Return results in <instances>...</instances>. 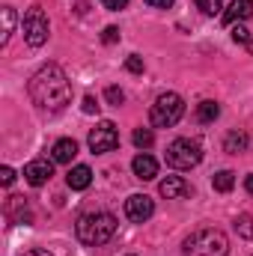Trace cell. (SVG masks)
Segmentation results:
<instances>
[{
    "instance_id": "30",
    "label": "cell",
    "mask_w": 253,
    "mask_h": 256,
    "mask_svg": "<svg viewBox=\"0 0 253 256\" xmlns=\"http://www.w3.org/2000/svg\"><path fill=\"white\" fill-rule=\"evenodd\" d=\"M149 6H155V9H167V6H173V0H146Z\"/></svg>"
},
{
    "instance_id": "1",
    "label": "cell",
    "mask_w": 253,
    "mask_h": 256,
    "mask_svg": "<svg viewBox=\"0 0 253 256\" xmlns=\"http://www.w3.org/2000/svg\"><path fill=\"white\" fill-rule=\"evenodd\" d=\"M27 92H30L33 104L42 108V110H48V114L63 110L66 104L72 102V84H68V78H66L63 68L54 66V63L42 66V68L30 78Z\"/></svg>"
},
{
    "instance_id": "2",
    "label": "cell",
    "mask_w": 253,
    "mask_h": 256,
    "mask_svg": "<svg viewBox=\"0 0 253 256\" xmlns=\"http://www.w3.org/2000/svg\"><path fill=\"white\" fill-rule=\"evenodd\" d=\"M74 232H78V238H80L84 244L98 248V244H104V242L114 238V232H116V218H114L110 212H90V214H80L78 224H74Z\"/></svg>"
},
{
    "instance_id": "23",
    "label": "cell",
    "mask_w": 253,
    "mask_h": 256,
    "mask_svg": "<svg viewBox=\"0 0 253 256\" xmlns=\"http://www.w3.org/2000/svg\"><path fill=\"white\" fill-rule=\"evenodd\" d=\"M104 98H108V104H114V108H120V104L126 102V92H122L120 86H108V90H104Z\"/></svg>"
},
{
    "instance_id": "31",
    "label": "cell",
    "mask_w": 253,
    "mask_h": 256,
    "mask_svg": "<svg viewBox=\"0 0 253 256\" xmlns=\"http://www.w3.org/2000/svg\"><path fill=\"white\" fill-rule=\"evenodd\" d=\"M21 256H51L48 250H42V248H33V250H24Z\"/></svg>"
},
{
    "instance_id": "18",
    "label": "cell",
    "mask_w": 253,
    "mask_h": 256,
    "mask_svg": "<svg viewBox=\"0 0 253 256\" xmlns=\"http://www.w3.org/2000/svg\"><path fill=\"white\" fill-rule=\"evenodd\" d=\"M0 18H3V36H0V42L6 45L12 39V30H15V9L12 6H3L0 9Z\"/></svg>"
},
{
    "instance_id": "29",
    "label": "cell",
    "mask_w": 253,
    "mask_h": 256,
    "mask_svg": "<svg viewBox=\"0 0 253 256\" xmlns=\"http://www.w3.org/2000/svg\"><path fill=\"white\" fill-rule=\"evenodd\" d=\"M96 110H98V102H96L92 96H86V98H84V114H96Z\"/></svg>"
},
{
    "instance_id": "24",
    "label": "cell",
    "mask_w": 253,
    "mask_h": 256,
    "mask_svg": "<svg viewBox=\"0 0 253 256\" xmlns=\"http://www.w3.org/2000/svg\"><path fill=\"white\" fill-rule=\"evenodd\" d=\"M196 9H200L202 15H218L224 6H220V0H196Z\"/></svg>"
},
{
    "instance_id": "32",
    "label": "cell",
    "mask_w": 253,
    "mask_h": 256,
    "mask_svg": "<svg viewBox=\"0 0 253 256\" xmlns=\"http://www.w3.org/2000/svg\"><path fill=\"white\" fill-rule=\"evenodd\" d=\"M244 188H248V194H253V173L244 179Z\"/></svg>"
},
{
    "instance_id": "9",
    "label": "cell",
    "mask_w": 253,
    "mask_h": 256,
    "mask_svg": "<svg viewBox=\"0 0 253 256\" xmlns=\"http://www.w3.org/2000/svg\"><path fill=\"white\" fill-rule=\"evenodd\" d=\"M51 176H54V164H51L48 158H33V161L24 167V179H27L33 188H42Z\"/></svg>"
},
{
    "instance_id": "15",
    "label": "cell",
    "mask_w": 253,
    "mask_h": 256,
    "mask_svg": "<svg viewBox=\"0 0 253 256\" xmlns=\"http://www.w3.org/2000/svg\"><path fill=\"white\" fill-rule=\"evenodd\" d=\"M66 182H68V188H72V191H86V188H90V182H92V170H90L86 164H78V167H72V170H68Z\"/></svg>"
},
{
    "instance_id": "6",
    "label": "cell",
    "mask_w": 253,
    "mask_h": 256,
    "mask_svg": "<svg viewBox=\"0 0 253 256\" xmlns=\"http://www.w3.org/2000/svg\"><path fill=\"white\" fill-rule=\"evenodd\" d=\"M21 27H24V39H27V45H30V48H42V45L48 42L51 27H48V18H45V12H42L39 6L27 9V15H24Z\"/></svg>"
},
{
    "instance_id": "21",
    "label": "cell",
    "mask_w": 253,
    "mask_h": 256,
    "mask_svg": "<svg viewBox=\"0 0 253 256\" xmlns=\"http://www.w3.org/2000/svg\"><path fill=\"white\" fill-rule=\"evenodd\" d=\"M236 232L242 238H253V218L250 214H238L236 218Z\"/></svg>"
},
{
    "instance_id": "28",
    "label": "cell",
    "mask_w": 253,
    "mask_h": 256,
    "mask_svg": "<svg viewBox=\"0 0 253 256\" xmlns=\"http://www.w3.org/2000/svg\"><path fill=\"white\" fill-rule=\"evenodd\" d=\"M104 3V9H110V12H120V9H126L128 0H102Z\"/></svg>"
},
{
    "instance_id": "3",
    "label": "cell",
    "mask_w": 253,
    "mask_h": 256,
    "mask_svg": "<svg viewBox=\"0 0 253 256\" xmlns=\"http://www.w3.org/2000/svg\"><path fill=\"white\" fill-rule=\"evenodd\" d=\"M226 254H230V238L214 226H202V230L190 232L185 238V256H226Z\"/></svg>"
},
{
    "instance_id": "27",
    "label": "cell",
    "mask_w": 253,
    "mask_h": 256,
    "mask_svg": "<svg viewBox=\"0 0 253 256\" xmlns=\"http://www.w3.org/2000/svg\"><path fill=\"white\" fill-rule=\"evenodd\" d=\"M0 182L9 188V185L15 182V170H12V167H3V170H0Z\"/></svg>"
},
{
    "instance_id": "5",
    "label": "cell",
    "mask_w": 253,
    "mask_h": 256,
    "mask_svg": "<svg viewBox=\"0 0 253 256\" xmlns=\"http://www.w3.org/2000/svg\"><path fill=\"white\" fill-rule=\"evenodd\" d=\"M164 161H167V167H173V170H190V167H196V164L202 161V146H200L196 140H190V137H179V140H173V143L167 146Z\"/></svg>"
},
{
    "instance_id": "26",
    "label": "cell",
    "mask_w": 253,
    "mask_h": 256,
    "mask_svg": "<svg viewBox=\"0 0 253 256\" xmlns=\"http://www.w3.org/2000/svg\"><path fill=\"white\" fill-rule=\"evenodd\" d=\"M116 39H120V30H116V27H104V33H102V42H104V45H114Z\"/></svg>"
},
{
    "instance_id": "25",
    "label": "cell",
    "mask_w": 253,
    "mask_h": 256,
    "mask_svg": "<svg viewBox=\"0 0 253 256\" xmlns=\"http://www.w3.org/2000/svg\"><path fill=\"white\" fill-rule=\"evenodd\" d=\"M126 68H128V72H134V74H140V72H143V57L131 54V57L126 60Z\"/></svg>"
},
{
    "instance_id": "7",
    "label": "cell",
    "mask_w": 253,
    "mask_h": 256,
    "mask_svg": "<svg viewBox=\"0 0 253 256\" xmlns=\"http://www.w3.org/2000/svg\"><path fill=\"white\" fill-rule=\"evenodd\" d=\"M120 146V131L110 120H102L98 126L90 131V149L96 155H104V152H114Z\"/></svg>"
},
{
    "instance_id": "11",
    "label": "cell",
    "mask_w": 253,
    "mask_h": 256,
    "mask_svg": "<svg viewBox=\"0 0 253 256\" xmlns=\"http://www.w3.org/2000/svg\"><path fill=\"white\" fill-rule=\"evenodd\" d=\"M3 212H6V218H9V220H15V224H30V220H33L30 206H27V200H24V196H9V200H6V206H3Z\"/></svg>"
},
{
    "instance_id": "14",
    "label": "cell",
    "mask_w": 253,
    "mask_h": 256,
    "mask_svg": "<svg viewBox=\"0 0 253 256\" xmlns=\"http://www.w3.org/2000/svg\"><path fill=\"white\" fill-rule=\"evenodd\" d=\"M253 15V0H232L230 6H226V12H224V21L226 24H242V21H248Z\"/></svg>"
},
{
    "instance_id": "16",
    "label": "cell",
    "mask_w": 253,
    "mask_h": 256,
    "mask_svg": "<svg viewBox=\"0 0 253 256\" xmlns=\"http://www.w3.org/2000/svg\"><path fill=\"white\" fill-rule=\"evenodd\" d=\"M248 134L244 131H230L226 137H224V152H230V155H238V152H244L248 149Z\"/></svg>"
},
{
    "instance_id": "4",
    "label": "cell",
    "mask_w": 253,
    "mask_h": 256,
    "mask_svg": "<svg viewBox=\"0 0 253 256\" xmlns=\"http://www.w3.org/2000/svg\"><path fill=\"white\" fill-rule=\"evenodd\" d=\"M182 114H185L182 96H179V92H164V96L155 98V104H152V110H149V122L155 128H170L182 120Z\"/></svg>"
},
{
    "instance_id": "12",
    "label": "cell",
    "mask_w": 253,
    "mask_h": 256,
    "mask_svg": "<svg viewBox=\"0 0 253 256\" xmlns=\"http://www.w3.org/2000/svg\"><path fill=\"white\" fill-rule=\"evenodd\" d=\"M131 170H134V176H137V179L149 182V179H155V176H158V161H155L149 152H140V155L131 161Z\"/></svg>"
},
{
    "instance_id": "17",
    "label": "cell",
    "mask_w": 253,
    "mask_h": 256,
    "mask_svg": "<svg viewBox=\"0 0 253 256\" xmlns=\"http://www.w3.org/2000/svg\"><path fill=\"white\" fill-rule=\"evenodd\" d=\"M232 185H236V173H232V170H220V173H214V179H212V188L218 194H230Z\"/></svg>"
},
{
    "instance_id": "33",
    "label": "cell",
    "mask_w": 253,
    "mask_h": 256,
    "mask_svg": "<svg viewBox=\"0 0 253 256\" xmlns=\"http://www.w3.org/2000/svg\"><path fill=\"white\" fill-rule=\"evenodd\" d=\"M128 256H134V254H128Z\"/></svg>"
},
{
    "instance_id": "19",
    "label": "cell",
    "mask_w": 253,
    "mask_h": 256,
    "mask_svg": "<svg viewBox=\"0 0 253 256\" xmlns=\"http://www.w3.org/2000/svg\"><path fill=\"white\" fill-rule=\"evenodd\" d=\"M220 116V104L218 102H202L200 108H196V120L200 122H214Z\"/></svg>"
},
{
    "instance_id": "13",
    "label": "cell",
    "mask_w": 253,
    "mask_h": 256,
    "mask_svg": "<svg viewBox=\"0 0 253 256\" xmlns=\"http://www.w3.org/2000/svg\"><path fill=\"white\" fill-rule=\"evenodd\" d=\"M74 155H78V143H74L72 137H63V140H57V143L51 146V158H54V164H72Z\"/></svg>"
},
{
    "instance_id": "8",
    "label": "cell",
    "mask_w": 253,
    "mask_h": 256,
    "mask_svg": "<svg viewBox=\"0 0 253 256\" xmlns=\"http://www.w3.org/2000/svg\"><path fill=\"white\" fill-rule=\"evenodd\" d=\"M126 214H128V220H134V224H146V220L155 214L152 196H146V194H131L126 200Z\"/></svg>"
},
{
    "instance_id": "22",
    "label": "cell",
    "mask_w": 253,
    "mask_h": 256,
    "mask_svg": "<svg viewBox=\"0 0 253 256\" xmlns=\"http://www.w3.org/2000/svg\"><path fill=\"white\" fill-rule=\"evenodd\" d=\"M232 39H236V42H242V45H248V48H250V51H253V39H250V30H248L244 24H236V27H232Z\"/></svg>"
},
{
    "instance_id": "10",
    "label": "cell",
    "mask_w": 253,
    "mask_h": 256,
    "mask_svg": "<svg viewBox=\"0 0 253 256\" xmlns=\"http://www.w3.org/2000/svg\"><path fill=\"white\" fill-rule=\"evenodd\" d=\"M158 191H161V196H167V200H182V196H190L194 188H190L182 176H167V179H161Z\"/></svg>"
},
{
    "instance_id": "20",
    "label": "cell",
    "mask_w": 253,
    "mask_h": 256,
    "mask_svg": "<svg viewBox=\"0 0 253 256\" xmlns=\"http://www.w3.org/2000/svg\"><path fill=\"white\" fill-rule=\"evenodd\" d=\"M131 140H134V146H137V149H149V146H152V140H155V134H152L149 128H134Z\"/></svg>"
}]
</instances>
